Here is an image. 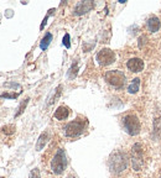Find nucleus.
<instances>
[{"label":"nucleus","instance_id":"7","mask_svg":"<svg viewBox=\"0 0 161 178\" xmlns=\"http://www.w3.org/2000/svg\"><path fill=\"white\" fill-rule=\"evenodd\" d=\"M97 62L101 66H109L115 62V53L110 48H102L97 53Z\"/></svg>","mask_w":161,"mask_h":178},{"label":"nucleus","instance_id":"12","mask_svg":"<svg viewBox=\"0 0 161 178\" xmlns=\"http://www.w3.org/2000/svg\"><path fill=\"white\" fill-rule=\"evenodd\" d=\"M48 139H50V134H48V131L42 132V134L40 135L39 140H37V144H36V151H41V150L46 146Z\"/></svg>","mask_w":161,"mask_h":178},{"label":"nucleus","instance_id":"6","mask_svg":"<svg viewBox=\"0 0 161 178\" xmlns=\"http://www.w3.org/2000/svg\"><path fill=\"white\" fill-rule=\"evenodd\" d=\"M104 79L109 85H112L115 89H122L125 84V80H126L125 74L122 71H118V69L108 71L104 74Z\"/></svg>","mask_w":161,"mask_h":178},{"label":"nucleus","instance_id":"19","mask_svg":"<svg viewBox=\"0 0 161 178\" xmlns=\"http://www.w3.org/2000/svg\"><path fill=\"white\" fill-rule=\"evenodd\" d=\"M62 43L64 45V47H66V48H69V47H71V42H69V34H64Z\"/></svg>","mask_w":161,"mask_h":178},{"label":"nucleus","instance_id":"21","mask_svg":"<svg viewBox=\"0 0 161 178\" xmlns=\"http://www.w3.org/2000/svg\"><path fill=\"white\" fill-rule=\"evenodd\" d=\"M144 41L146 42V36H141V37L139 38V47H142V43H144Z\"/></svg>","mask_w":161,"mask_h":178},{"label":"nucleus","instance_id":"1","mask_svg":"<svg viewBox=\"0 0 161 178\" xmlns=\"http://www.w3.org/2000/svg\"><path fill=\"white\" fill-rule=\"evenodd\" d=\"M128 163H129V157L125 152L118 150V151H114L110 157H109V161H108V166H109V169L112 173L114 174H120L123 173L126 168H128Z\"/></svg>","mask_w":161,"mask_h":178},{"label":"nucleus","instance_id":"3","mask_svg":"<svg viewBox=\"0 0 161 178\" xmlns=\"http://www.w3.org/2000/svg\"><path fill=\"white\" fill-rule=\"evenodd\" d=\"M67 156L63 148H57L50 160V168L53 174H61L67 167Z\"/></svg>","mask_w":161,"mask_h":178},{"label":"nucleus","instance_id":"22","mask_svg":"<svg viewBox=\"0 0 161 178\" xmlns=\"http://www.w3.org/2000/svg\"><path fill=\"white\" fill-rule=\"evenodd\" d=\"M47 19H48V15L45 16V19H43V21H42V24H41V26H40V30H43V27H45V25H46V22H47Z\"/></svg>","mask_w":161,"mask_h":178},{"label":"nucleus","instance_id":"11","mask_svg":"<svg viewBox=\"0 0 161 178\" xmlns=\"http://www.w3.org/2000/svg\"><path fill=\"white\" fill-rule=\"evenodd\" d=\"M146 27L150 32H157L161 27V22L159 20V18L156 16H150L146 21Z\"/></svg>","mask_w":161,"mask_h":178},{"label":"nucleus","instance_id":"17","mask_svg":"<svg viewBox=\"0 0 161 178\" xmlns=\"http://www.w3.org/2000/svg\"><path fill=\"white\" fill-rule=\"evenodd\" d=\"M2 130H3L4 134H6V135H11V134L15 132V126H13V125H6V126H4Z\"/></svg>","mask_w":161,"mask_h":178},{"label":"nucleus","instance_id":"4","mask_svg":"<svg viewBox=\"0 0 161 178\" xmlns=\"http://www.w3.org/2000/svg\"><path fill=\"white\" fill-rule=\"evenodd\" d=\"M122 123H123L124 130L128 135H130V136L139 135V132L141 130V124H140V120L136 114H134V113L125 114L122 119Z\"/></svg>","mask_w":161,"mask_h":178},{"label":"nucleus","instance_id":"13","mask_svg":"<svg viewBox=\"0 0 161 178\" xmlns=\"http://www.w3.org/2000/svg\"><path fill=\"white\" fill-rule=\"evenodd\" d=\"M52 38H53L52 34H51V32H46V35L43 36V38H42V40H41V42H40V48H41L42 51H46V50H47V47L50 46V43H51Z\"/></svg>","mask_w":161,"mask_h":178},{"label":"nucleus","instance_id":"8","mask_svg":"<svg viewBox=\"0 0 161 178\" xmlns=\"http://www.w3.org/2000/svg\"><path fill=\"white\" fill-rule=\"evenodd\" d=\"M126 67L130 72H141L144 69V61L139 57H133L126 62Z\"/></svg>","mask_w":161,"mask_h":178},{"label":"nucleus","instance_id":"5","mask_svg":"<svg viewBox=\"0 0 161 178\" xmlns=\"http://www.w3.org/2000/svg\"><path fill=\"white\" fill-rule=\"evenodd\" d=\"M144 145L140 142H136L131 147V153H130V161L134 171H141V168L145 164V157H144Z\"/></svg>","mask_w":161,"mask_h":178},{"label":"nucleus","instance_id":"14","mask_svg":"<svg viewBox=\"0 0 161 178\" xmlns=\"http://www.w3.org/2000/svg\"><path fill=\"white\" fill-rule=\"evenodd\" d=\"M139 87H140V78H134L128 87V92L130 94H135L139 92Z\"/></svg>","mask_w":161,"mask_h":178},{"label":"nucleus","instance_id":"18","mask_svg":"<svg viewBox=\"0 0 161 178\" xmlns=\"http://www.w3.org/2000/svg\"><path fill=\"white\" fill-rule=\"evenodd\" d=\"M29 178H41V174H40V169L39 168H34L31 172H30V176Z\"/></svg>","mask_w":161,"mask_h":178},{"label":"nucleus","instance_id":"16","mask_svg":"<svg viewBox=\"0 0 161 178\" xmlns=\"http://www.w3.org/2000/svg\"><path fill=\"white\" fill-rule=\"evenodd\" d=\"M29 100H30V99L27 98V99H25V100H24V102H23V103L20 104V107H19V109H18V111H16V114H15V118H16V116H19L20 114H23V111L25 110V108H26V105L29 104Z\"/></svg>","mask_w":161,"mask_h":178},{"label":"nucleus","instance_id":"9","mask_svg":"<svg viewBox=\"0 0 161 178\" xmlns=\"http://www.w3.org/2000/svg\"><path fill=\"white\" fill-rule=\"evenodd\" d=\"M93 8H94L93 2H79L74 8V14L76 15H83V14H87L88 11H91Z\"/></svg>","mask_w":161,"mask_h":178},{"label":"nucleus","instance_id":"10","mask_svg":"<svg viewBox=\"0 0 161 178\" xmlns=\"http://www.w3.org/2000/svg\"><path fill=\"white\" fill-rule=\"evenodd\" d=\"M69 113H71V110H69L68 107H66V105H60V107L56 109L53 116H55L57 120L62 121V120H66V119L69 116Z\"/></svg>","mask_w":161,"mask_h":178},{"label":"nucleus","instance_id":"15","mask_svg":"<svg viewBox=\"0 0 161 178\" xmlns=\"http://www.w3.org/2000/svg\"><path fill=\"white\" fill-rule=\"evenodd\" d=\"M77 71H78V66H77V62H74L73 64H72V67L69 68V72H68V77L72 79V78H74L76 75H77Z\"/></svg>","mask_w":161,"mask_h":178},{"label":"nucleus","instance_id":"20","mask_svg":"<svg viewBox=\"0 0 161 178\" xmlns=\"http://www.w3.org/2000/svg\"><path fill=\"white\" fill-rule=\"evenodd\" d=\"M19 94H9V93H4V94H0V98H9V99H15L18 98Z\"/></svg>","mask_w":161,"mask_h":178},{"label":"nucleus","instance_id":"2","mask_svg":"<svg viewBox=\"0 0 161 178\" xmlns=\"http://www.w3.org/2000/svg\"><path fill=\"white\" fill-rule=\"evenodd\" d=\"M88 126V120L86 118L79 116L73 121H69L64 127V135L67 137H77L79 135H82L85 132V130Z\"/></svg>","mask_w":161,"mask_h":178}]
</instances>
